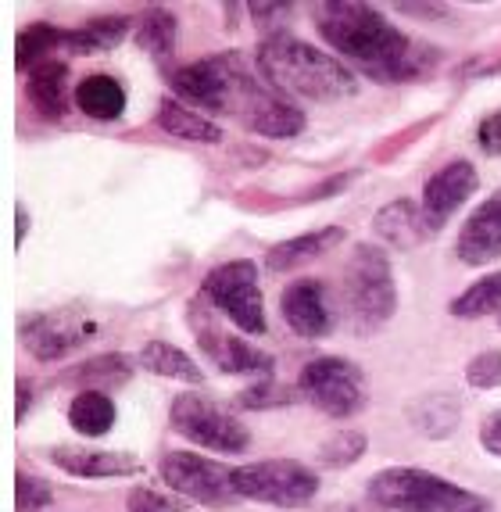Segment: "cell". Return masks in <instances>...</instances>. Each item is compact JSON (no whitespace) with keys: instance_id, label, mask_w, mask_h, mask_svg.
Segmentation results:
<instances>
[{"instance_id":"6da1fadb","label":"cell","mask_w":501,"mask_h":512,"mask_svg":"<svg viewBox=\"0 0 501 512\" xmlns=\"http://www.w3.org/2000/svg\"><path fill=\"white\" fill-rule=\"evenodd\" d=\"M172 90L201 111L233 115L240 126L258 137L287 140L305 129V111L294 108L276 86L258 83L237 54L190 61L172 72Z\"/></svg>"},{"instance_id":"7a4b0ae2","label":"cell","mask_w":501,"mask_h":512,"mask_svg":"<svg viewBox=\"0 0 501 512\" xmlns=\"http://www.w3.org/2000/svg\"><path fill=\"white\" fill-rule=\"evenodd\" d=\"M315 22H319V33L333 51L376 83H412L441 61L437 47H426V43L401 33L373 4L330 0V4L315 8Z\"/></svg>"},{"instance_id":"3957f363","label":"cell","mask_w":501,"mask_h":512,"mask_svg":"<svg viewBox=\"0 0 501 512\" xmlns=\"http://www.w3.org/2000/svg\"><path fill=\"white\" fill-rule=\"evenodd\" d=\"M255 61L265 83L276 86L280 94H298L308 101H340V97H351L358 90L355 76L344 61L298 40V36H269L258 47Z\"/></svg>"},{"instance_id":"277c9868","label":"cell","mask_w":501,"mask_h":512,"mask_svg":"<svg viewBox=\"0 0 501 512\" xmlns=\"http://www.w3.org/2000/svg\"><path fill=\"white\" fill-rule=\"evenodd\" d=\"M366 495L373 505L394 512H491V502L484 495L412 466L380 470L369 480Z\"/></svg>"},{"instance_id":"5b68a950","label":"cell","mask_w":501,"mask_h":512,"mask_svg":"<svg viewBox=\"0 0 501 512\" xmlns=\"http://www.w3.org/2000/svg\"><path fill=\"white\" fill-rule=\"evenodd\" d=\"M340 301H344V312H348L355 333H376L391 323L398 312V287H394L387 251L373 248V244H355L348 265H344Z\"/></svg>"},{"instance_id":"8992f818","label":"cell","mask_w":501,"mask_h":512,"mask_svg":"<svg viewBox=\"0 0 501 512\" xmlns=\"http://www.w3.org/2000/svg\"><path fill=\"white\" fill-rule=\"evenodd\" d=\"M204 301L226 316L240 333L262 337L265 333V301L258 287V265L251 258H233V262L215 265L201 283Z\"/></svg>"},{"instance_id":"52a82bcc","label":"cell","mask_w":501,"mask_h":512,"mask_svg":"<svg viewBox=\"0 0 501 512\" xmlns=\"http://www.w3.org/2000/svg\"><path fill=\"white\" fill-rule=\"evenodd\" d=\"M233 491L247 502L276 505V509H301L319 491V477L298 459L247 462L233 470Z\"/></svg>"},{"instance_id":"ba28073f","label":"cell","mask_w":501,"mask_h":512,"mask_svg":"<svg viewBox=\"0 0 501 512\" xmlns=\"http://www.w3.org/2000/svg\"><path fill=\"white\" fill-rule=\"evenodd\" d=\"M169 423L179 437H187L190 444H201V448H212V452L233 455L251 444L244 423L204 394H179L169 409Z\"/></svg>"},{"instance_id":"9c48e42d","label":"cell","mask_w":501,"mask_h":512,"mask_svg":"<svg viewBox=\"0 0 501 512\" xmlns=\"http://www.w3.org/2000/svg\"><path fill=\"white\" fill-rule=\"evenodd\" d=\"M298 394L326 416L348 419L366 405V380H362V369L355 362L323 355V359L305 362L298 376Z\"/></svg>"},{"instance_id":"30bf717a","label":"cell","mask_w":501,"mask_h":512,"mask_svg":"<svg viewBox=\"0 0 501 512\" xmlns=\"http://www.w3.org/2000/svg\"><path fill=\"white\" fill-rule=\"evenodd\" d=\"M158 473H162V480L176 495L190 498V502H197V505L237 502L233 470H226V466L215 459H204V455H194V452H169L158 462Z\"/></svg>"},{"instance_id":"8fae6325","label":"cell","mask_w":501,"mask_h":512,"mask_svg":"<svg viewBox=\"0 0 501 512\" xmlns=\"http://www.w3.org/2000/svg\"><path fill=\"white\" fill-rule=\"evenodd\" d=\"M94 319L79 312V308H51V312H33L22 319L18 333L22 344L33 351L40 362H58L68 351L83 348L94 337Z\"/></svg>"},{"instance_id":"7c38bea8","label":"cell","mask_w":501,"mask_h":512,"mask_svg":"<svg viewBox=\"0 0 501 512\" xmlns=\"http://www.w3.org/2000/svg\"><path fill=\"white\" fill-rule=\"evenodd\" d=\"M190 326H194V337H197V344H201V351L215 362V369L233 373V376H262V380L272 376L269 351L226 333L204 308H197V301L190 305Z\"/></svg>"},{"instance_id":"4fadbf2b","label":"cell","mask_w":501,"mask_h":512,"mask_svg":"<svg viewBox=\"0 0 501 512\" xmlns=\"http://www.w3.org/2000/svg\"><path fill=\"white\" fill-rule=\"evenodd\" d=\"M476 187H480V176H476V169L469 162H448L444 169H437L423 187L426 230L441 233L451 215L476 194Z\"/></svg>"},{"instance_id":"5bb4252c","label":"cell","mask_w":501,"mask_h":512,"mask_svg":"<svg viewBox=\"0 0 501 512\" xmlns=\"http://www.w3.org/2000/svg\"><path fill=\"white\" fill-rule=\"evenodd\" d=\"M280 312H283V323L298 333V337H308V341L326 337L333 330V323H337L330 291H326L323 280L290 283L287 291L280 294Z\"/></svg>"},{"instance_id":"9a60e30c","label":"cell","mask_w":501,"mask_h":512,"mask_svg":"<svg viewBox=\"0 0 501 512\" xmlns=\"http://www.w3.org/2000/svg\"><path fill=\"white\" fill-rule=\"evenodd\" d=\"M455 255L473 269L501 262V190L480 201L476 212L466 219L459 240H455Z\"/></svg>"},{"instance_id":"2e32d148","label":"cell","mask_w":501,"mask_h":512,"mask_svg":"<svg viewBox=\"0 0 501 512\" xmlns=\"http://www.w3.org/2000/svg\"><path fill=\"white\" fill-rule=\"evenodd\" d=\"M51 462L58 470L86 480L136 477V473H144V462L133 459L129 452H101V448H83V444H58V448H51Z\"/></svg>"},{"instance_id":"e0dca14e","label":"cell","mask_w":501,"mask_h":512,"mask_svg":"<svg viewBox=\"0 0 501 512\" xmlns=\"http://www.w3.org/2000/svg\"><path fill=\"white\" fill-rule=\"evenodd\" d=\"M337 244H344V226H319V230H308V233H301V237H290V240H283V244H276V248H269L265 269H272V273H290V269H298V265L333 251Z\"/></svg>"},{"instance_id":"ac0fdd59","label":"cell","mask_w":501,"mask_h":512,"mask_svg":"<svg viewBox=\"0 0 501 512\" xmlns=\"http://www.w3.org/2000/svg\"><path fill=\"white\" fill-rule=\"evenodd\" d=\"M373 230L380 233L391 248H401V251L419 248V244L430 237L426 219H423V205L408 201V197H401V201H391L387 208H380L376 219H373Z\"/></svg>"},{"instance_id":"d6986e66","label":"cell","mask_w":501,"mask_h":512,"mask_svg":"<svg viewBox=\"0 0 501 512\" xmlns=\"http://www.w3.org/2000/svg\"><path fill=\"white\" fill-rule=\"evenodd\" d=\"M29 101L47 122H61L68 115V65L58 58L40 61L29 72Z\"/></svg>"},{"instance_id":"ffe728a7","label":"cell","mask_w":501,"mask_h":512,"mask_svg":"<svg viewBox=\"0 0 501 512\" xmlns=\"http://www.w3.org/2000/svg\"><path fill=\"white\" fill-rule=\"evenodd\" d=\"M76 104H79L83 115H90V119L115 122V119L126 115L129 94H126V86H122L115 76H108V72H94V76L79 79Z\"/></svg>"},{"instance_id":"44dd1931","label":"cell","mask_w":501,"mask_h":512,"mask_svg":"<svg viewBox=\"0 0 501 512\" xmlns=\"http://www.w3.org/2000/svg\"><path fill=\"white\" fill-rule=\"evenodd\" d=\"M158 126L169 137L187 140V144H222V129L208 115L187 108L183 101H172V97H162L158 104Z\"/></svg>"},{"instance_id":"7402d4cb","label":"cell","mask_w":501,"mask_h":512,"mask_svg":"<svg viewBox=\"0 0 501 512\" xmlns=\"http://www.w3.org/2000/svg\"><path fill=\"white\" fill-rule=\"evenodd\" d=\"M129 33V18L108 15L94 18V22H83L76 29H65V40H61V51L68 54H104L111 47H119Z\"/></svg>"},{"instance_id":"603a6c76","label":"cell","mask_w":501,"mask_h":512,"mask_svg":"<svg viewBox=\"0 0 501 512\" xmlns=\"http://www.w3.org/2000/svg\"><path fill=\"white\" fill-rule=\"evenodd\" d=\"M140 366L154 376H165V380H179V384H201L204 380L201 366L169 341H147L140 351Z\"/></svg>"},{"instance_id":"cb8c5ba5","label":"cell","mask_w":501,"mask_h":512,"mask_svg":"<svg viewBox=\"0 0 501 512\" xmlns=\"http://www.w3.org/2000/svg\"><path fill=\"white\" fill-rule=\"evenodd\" d=\"M115 402L108 398V391H79L68 405V427L83 437H104L115 427Z\"/></svg>"},{"instance_id":"d4e9b609","label":"cell","mask_w":501,"mask_h":512,"mask_svg":"<svg viewBox=\"0 0 501 512\" xmlns=\"http://www.w3.org/2000/svg\"><path fill=\"white\" fill-rule=\"evenodd\" d=\"M448 312L455 319H484V316H501V269L487 273L484 280H476L469 291H462L451 301Z\"/></svg>"},{"instance_id":"484cf974","label":"cell","mask_w":501,"mask_h":512,"mask_svg":"<svg viewBox=\"0 0 501 512\" xmlns=\"http://www.w3.org/2000/svg\"><path fill=\"white\" fill-rule=\"evenodd\" d=\"M136 43L154 61H165L176 51V15L165 8H147L144 18L136 22Z\"/></svg>"},{"instance_id":"4316f807","label":"cell","mask_w":501,"mask_h":512,"mask_svg":"<svg viewBox=\"0 0 501 512\" xmlns=\"http://www.w3.org/2000/svg\"><path fill=\"white\" fill-rule=\"evenodd\" d=\"M68 384H79V391H101V387H115L129 380V362L122 355H97L86 359L65 376Z\"/></svg>"},{"instance_id":"83f0119b","label":"cell","mask_w":501,"mask_h":512,"mask_svg":"<svg viewBox=\"0 0 501 512\" xmlns=\"http://www.w3.org/2000/svg\"><path fill=\"white\" fill-rule=\"evenodd\" d=\"M61 40H65V29H54L47 22H33L29 29L18 33V69L33 72L40 61H51V54L61 51Z\"/></svg>"},{"instance_id":"f1b7e54d","label":"cell","mask_w":501,"mask_h":512,"mask_svg":"<svg viewBox=\"0 0 501 512\" xmlns=\"http://www.w3.org/2000/svg\"><path fill=\"white\" fill-rule=\"evenodd\" d=\"M366 448H369V441L362 430L344 427L319 448V462H323L326 470H344V466H355V462L366 455Z\"/></svg>"},{"instance_id":"f546056e","label":"cell","mask_w":501,"mask_h":512,"mask_svg":"<svg viewBox=\"0 0 501 512\" xmlns=\"http://www.w3.org/2000/svg\"><path fill=\"white\" fill-rule=\"evenodd\" d=\"M54 502V487L43 477H29V473H18L15 477V505L18 512H40Z\"/></svg>"},{"instance_id":"4dcf8cb0","label":"cell","mask_w":501,"mask_h":512,"mask_svg":"<svg viewBox=\"0 0 501 512\" xmlns=\"http://www.w3.org/2000/svg\"><path fill=\"white\" fill-rule=\"evenodd\" d=\"M466 380L476 391H494V387H501V351H480L476 359H469Z\"/></svg>"},{"instance_id":"1f68e13d","label":"cell","mask_w":501,"mask_h":512,"mask_svg":"<svg viewBox=\"0 0 501 512\" xmlns=\"http://www.w3.org/2000/svg\"><path fill=\"white\" fill-rule=\"evenodd\" d=\"M237 402L244 405V409H272V405H290V402H294V391H290V387L272 384V380H262V384L240 391Z\"/></svg>"},{"instance_id":"d6a6232c","label":"cell","mask_w":501,"mask_h":512,"mask_svg":"<svg viewBox=\"0 0 501 512\" xmlns=\"http://www.w3.org/2000/svg\"><path fill=\"white\" fill-rule=\"evenodd\" d=\"M126 509L129 512H183V505L172 502L162 491H151V487H133L126 498Z\"/></svg>"},{"instance_id":"836d02e7","label":"cell","mask_w":501,"mask_h":512,"mask_svg":"<svg viewBox=\"0 0 501 512\" xmlns=\"http://www.w3.org/2000/svg\"><path fill=\"white\" fill-rule=\"evenodd\" d=\"M476 144H480L484 154H491V158L501 154V108H494L491 115L480 119V126H476Z\"/></svg>"},{"instance_id":"e575fe53","label":"cell","mask_w":501,"mask_h":512,"mask_svg":"<svg viewBox=\"0 0 501 512\" xmlns=\"http://www.w3.org/2000/svg\"><path fill=\"white\" fill-rule=\"evenodd\" d=\"M480 444L487 448V455H498L501 459V409L480 423Z\"/></svg>"},{"instance_id":"d590c367","label":"cell","mask_w":501,"mask_h":512,"mask_svg":"<svg viewBox=\"0 0 501 512\" xmlns=\"http://www.w3.org/2000/svg\"><path fill=\"white\" fill-rule=\"evenodd\" d=\"M247 11H251V18H255L262 29H276L272 22L290 15V8H283V4H255V8H247Z\"/></svg>"},{"instance_id":"8d00e7d4","label":"cell","mask_w":501,"mask_h":512,"mask_svg":"<svg viewBox=\"0 0 501 512\" xmlns=\"http://www.w3.org/2000/svg\"><path fill=\"white\" fill-rule=\"evenodd\" d=\"M33 409V391L26 387V380H18V409H15V419L22 423L26 419V412Z\"/></svg>"},{"instance_id":"74e56055","label":"cell","mask_w":501,"mask_h":512,"mask_svg":"<svg viewBox=\"0 0 501 512\" xmlns=\"http://www.w3.org/2000/svg\"><path fill=\"white\" fill-rule=\"evenodd\" d=\"M405 15H423V18H437V15H444V8L441 4H430V8H416V4H405Z\"/></svg>"},{"instance_id":"f35d334b","label":"cell","mask_w":501,"mask_h":512,"mask_svg":"<svg viewBox=\"0 0 501 512\" xmlns=\"http://www.w3.org/2000/svg\"><path fill=\"white\" fill-rule=\"evenodd\" d=\"M15 215H18V230H15V248H22V240H26V205H15Z\"/></svg>"},{"instance_id":"ab89813d","label":"cell","mask_w":501,"mask_h":512,"mask_svg":"<svg viewBox=\"0 0 501 512\" xmlns=\"http://www.w3.org/2000/svg\"><path fill=\"white\" fill-rule=\"evenodd\" d=\"M355 512H394V509H380V505H369V509H355Z\"/></svg>"},{"instance_id":"60d3db41","label":"cell","mask_w":501,"mask_h":512,"mask_svg":"<svg viewBox=\"0 0 501 512\" xmlns=\"http://www.w3.org/2000/svg\"><path fill=\"white\" fill-rule=\"evenodd\" d=\"M498 326H501V316H498Z\"/></svg>"}]
</instances>
